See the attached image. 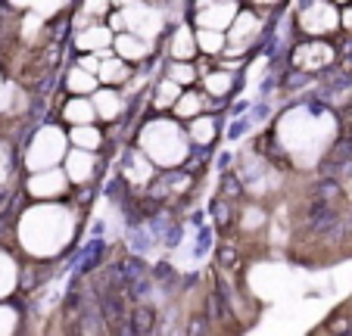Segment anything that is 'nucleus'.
Instances as JSON below:
<instances>
[{
  "mask_svg": "<svg viewBox=\"0 0 352 336\" xmlns=\"http://www.w3.org/2000/svg\"><path fill=\"white\" fill-rule=\"evenodd\" d=\"M69 140L75 144V150H85V153H91V150H97L100 146V131H94L91 125H85V128H72V134H69Z\"/></svg>",
  "mask_w": 352,
  "mask_h": 336,
  "instance_id": "nucleus-15",
  "label": "nucleus"
},
{
  "mask_svg": "<svg viewBox=\"0 0 352 336\" xmlns=\"http://www.w3.org/2000/svg\"><path fill=\"white\" fill-rule=\"evenodd\" d=\"M66 85L72 93H91V91H97V75H87L85 69H72Z\"/></svg>",
  "mask_w": 352,
  "mask_h": 336,
  "instance_id": "nucleus-16",
  "label": "nucleus"
},
{
  "mask_svg": "<svg viewBox=\"0 0 352 336\" xmlns=\"http://www.w3.org/2000/svg\"><path fill=\"white\" fill-rule=\"evenodd\" d=\"M299 25L312 34L331 32V28L337 25V10H333L331 3H312V7H306V13L299 16Z\"/></svg>",
  "mask_w": 352,
  "mask_h": 336,
  "instance_id": "nucleus-5",
  "label": "nucleus"
},
{
  "mask_svg": "<svg viewBox=\"0 0 352 336\" xmlns=\"http://www.w3.org/2000/svg\"><path fill=\"white\" fill-rule=\"evenodd\" d=\"M125 175H128L131 181H146V178H150V165H146L140 156H131V159H128Z\"/></svg>",
  "mask_w": 352,
  "mask_h": 336,
  "instance_id": "nucleus-21",
  "label": "nucleus"
},
{
  "mask_svg": "<svg viewBox=\"0 0 352 336\" xmlns=\"http://www.w3.org/2000/svg\"><path fill=\"white\" fill-rule=\"evenodd\" d=\"M181 100V85H175L172 78H166L160 87H156V106L166 109V106H178Z\"/></svg>",
  "mask_w": 352,
  "mask_h": 336,
  "instance_id": "nucleus-17",
  "label": "nucleus"
},
{
  "mask_svg": "<svg viewBox=\"0 0 352 336\" xmlns=\"http://www.w3.org/2000/svg\"><path fill=\"white\" fill-rule=\"evenodd\" d=\"M128 78V66L122 60H103L100 66V81H107V85H116V81H125Z\"/></svg>",
  "mask_w": 352,
  "mask_h": 336,
  "instance_id": "nucleus-18",
  "label": "nucleus"
},
{
  "mask_svg": "<svg viewBox=\"0 0 352 336\" xmlns=\"http://www.w3.org/2000/svg\"><path fill=\"white\" fill-rule=\"evenodd\" d=\"M197 47H199V50H206V53H219L221 47H225V34L203 32V28H199V32H197Z\"/></svg>",
  "mask_w": 352,
  "mask_h": 336,
  "instance_id": "nucleus-19",
  "label": "nucleus"
},
{
  "mask_svg": "<svg viewBox=\"0 0 352 336\" xmlns=\"http://www.w3.org/2000/svg\"><path fill=\"white\" fill-rule=\"evenodd\" d=\"M122 19H125V32L144 38L146 44H153V38L162 28V16L150 7H140V3H128V7L122 10Z\"/></svg>",
  "mask_w": 352,
  "mask_h": 336,
  "instance_id": "nucleus-2",
  "label": "nucleus"
},
{
  "mask_svg": "<svg viewBox=\"0 0 352 336\" xmlns=\"http://www.w3.org/2000/svg\"><path fill=\"white\" fill-rule=\"evenodd\" d=\"M113 44H116V53L122 56V63H125V60H144L146 53H150V47H153V44H146L144 38H138V34H128V32L119 34Z\"/></svg>",
  "mask_w": 352,
  "mask_h": 336,
  "instance_id": "nucleus-10",
  "label": "nucleus"
},
{
  "mask_svg": "<svg viewBox=\"0 0 352 336\" xmlns=\"http://www.w3.org/2000/svg\"><path fill=\"white\" fill-rule=\"evenodd\" d=\"M28 190H32L34 197H60V193L66 190V175L63 172H44V175H38V178H32Z\"/></svg>",
  "mask_w": 352,
  "mask_h": 336,
  "instance_id": "nucleus-9",
  "label": "nucleus"
},
{
  "mask_svg": "<svg viewBox=\"0 0 352 336\" xmlns=\"http://www.w3.org/2000/svg\"><path fill=\"white\" fill-rule=\"evenodd\" d=\"M85 13H107V3H87Z\"/></svg>",
  "mask_w": 352,
  "mask_h": 336,
  "instance_id": "nucleus-25",
  "label": "nucleus"
},
{
  "mask_svg": "<svg viewBox=\"0 0 352 336\" xmlns=\"http://www.w3.org/2000/svg\"><path fill=\"white\" fill-rule=\"evenodd\" d=\"M140 146L146 150V156L160 165H175L184 159L187 146L181 140V131L175 125H166V122H153L150 128H144L140 134Z\"/></svg>",
  "mask_w": 352,
  "mask_h": 336,
  "instance_id": "nucleus-1",
  "label": "nucleus"
},
{
  "mask_svg": "<svg viewBox=\"0 0 352 336\" xmlns=\"http://www.w3.org/2000/svg\"><path fill=\"white\" fill-rule=\"evenodd\" d=\"M234 19H237V7H234V3H203V7L197 10V25L203 28V32L225 34V28L234 25Z\"/></svg>",
  "mask_w": 352,
  "mask_h": 336,
  "instance_id": "nucleus-3",
  "label": "nucleus"
},
{
  "mask_svg": "<svg viewBox=\"0 0 352 336\" xmlns=\"http://www.w3.org/2000/svg\"><path fill=\"white\" fill-rule=\"evenodd\" d=\"M206 91H212L215 97H221V93H228V91H231V75H225V72H219V75H209V78H206Z\"/></svg>",
  "mask_w": 352,
  "mask_h": 336,
  "instance_id": "nucleus-24",
  "label": "nucleus"
},
{
  "mask_svg": "<svg viewBox=\"0 0 352 336\" xmlns=\"http://www.w3.org/2000/svg\"><path fill=\"white\" fill-rule=\"evenodd\" d=\"M193 53H197V34L190 28H178L172 38V56L178 63H184V60H190Z\"/></svg>",
  "mask_w": 352,
  "mask_h": 336,
  "instance_id": "nucleus-13",
  "label": "nucleus"
},
{
  "mask_svg": "<svg viewBox=\"0 0 352 336\" xmlns=\"http://www.w3.org/2000/svg\"><path fill=\"white\" fill-rule=\"evenodd\" d=\"M331 56H333L331 47L315 41V44H302V47H299L293 60H296V66H302V69H321V66H327V63H331Z\"/></svg>",
  "mask_w": 352,
  "mask_h": 336,
  "instance_id": "nucleus-7",
  "label": "nucleus"
},
{
  "mask_svg": "<svg viewBox=\"0 0 352 336\" xmlns=\"http://www.w3.org/2000/svg\"><path fill=\"white\" fill-rule=\"evenodd\" d=\"M256 34H259V19H256L253 13H237V19H234V28L231 34H228V41H231V50H243L246 41H253Z\"/></svg>",
  "mask_w": 352,
  "mask_h": 336,
  "instance_id": "nucleus-6",
  "label": "nucleus"
},
{
  "mask_svg": "<svg viewBox=\"0 0 352 336\" xmlns=\"http://www.w3.org/2000/svg\"><path fill=\"white\" fill-rule=\"evenodd\" d=\"M63 115H66L75 128H85V125H91V122L97 119V109H94L91 100H72V103L63 109Z\"/></svg>",
  "mask_w": 352,
  "mask_h": 336,
  "instance_id": "nucleus-12",
  "label": "nucleus"
},
{
  "mask_svg": "<svg viewBox=\"0 0 352 336\" xmlns=\"http://www.w3.org/2000/svg\"><path fill=\"white\" fill-rule=\"evenodd\" d=\"M168 78H172L175 85H190V81L197 78V72H193V66H187V63H175V66L168 69Z\"/></svg>",
  "mask_w": 352,
  "mask_h": 336,
  "instance_id": "nucleus-22",
  "label": "nucleus"
},
{
  "mask_svg": "<svg viewBox=\"0 0 352 336\" xmlns=\"http://www.w3.org/2000/svg\"><path fill=\"white\" fill-rule=\"evenodd\" d=\"M66 175L75 181V184H81V181H87L94 175V159L91 153L85 150H72L66 156Z\"/></svg>",
  "mask_w": 352,
  "mask_h": 336,
  "instance_id": "nucleus-11",
  "label": "nucleus"
},
{
  "mask_svg": "<svg viewBox=\"0 0 352 336\" xmlns=\"http://www.w3.org/2000/svg\"><path fill=\"white\" fill-rule=\"evenodd\" d=\"M175 115H199V97L197 93H184L175 106Z\"/></svg>",
  "mask_w": 352,
  "mask_h": 336,
  "instance_id": "nucleus-23",
  "label": "nucleus"
},
{
  "mask_svg": "<svg viewBox=\"0 0 352 336\" xmlns=\"http://www.w3.org/2000/svg\"><path fill=\"white\" fill-rule=\"evenodd\" d=\"M190 134H193V140H199V144H209V140L215 137V125H212V119L199 115V119L190 125Z\"/></svg>",
  "mask_w": 352,
  "mask_h": 336,
  "instance_id": "nucleus-20",
  "label": "nucleus"
},
{
  "mask_svg": "<svg viewBox=\"0 0 352 336\" xmlns=\"http://www.w3.org/2000/svg\"><path fill=\"white\" fill-rule=\"evenodd\" d=\"M109 41H113L109 28H103V25H91V28H81L78 38H75V44H78L81 50H87V53H103V50L109 47Z\"/></svg>",
  "mask_w": 352,
  "mask_h": 336,
  "instance_id": "nucleus-8",
  "label": "nucleus"
},
{
  "mask_svg": "<svg viewBox=\"0 0 352 336\" xmlns=\"http://www.w3.org/2000/svg\"><path fill=\"white\" fill-rule=\"evenodd\" d=\"M343 25H352V10H343Z\"/></svg>",
  "mask_w": 352,
  "mask_h": 336,
  "instance_id": "nucleus-26",
  "label": "nucleus"
},
{
  "mask_svg": "<svg viewBox=\"0 0 352 336\" xmlns=\"http://www.w3.org/2000/svg\"><path fill=\"white\" fill-rule=\"evenodd\" d=\"M60 156H63V134L56 128H44L38 134V140H34L32 168H47V165H54Z\"/></svg>",
  "mask_w": 352,
  "mask_h": 336,
  "instance_id": "nucleus-4",
  "label": "nucleus"
},
{
  "mask_svg": "<svg viewBox=\"0 0 352 336\" xmlns=\"http://www.w3.org/2000/svg\"><path fill=\"white\" fill-rule=\"evenodd\" d=\"M91 103H94V109H97L100 119H116L122 100H119V93H113V91H97Z\"/></svg>",
  "mask_w": 352,
  "mask_h": 336,
  "instance_id": "nucleus-14",
  "label": "nucleus"
}]
</instances>
